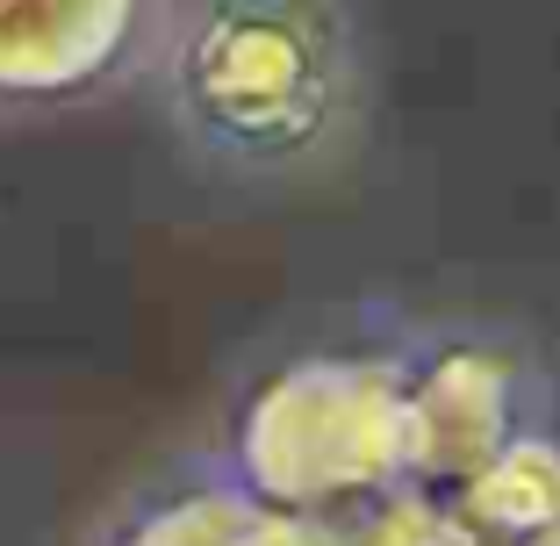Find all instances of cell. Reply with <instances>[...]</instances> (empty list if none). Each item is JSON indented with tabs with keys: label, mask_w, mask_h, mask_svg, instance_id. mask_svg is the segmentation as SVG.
<instances>
[{
	"label": "cell",
	"mask_w": 560,
	"mask_h": 546,
	"mask_svg": "<svg viewBox=\"0 0 560 546\" xmlns=\"http://www.w3.org/2000/svg\"><path fill=\"white\" fill-rule=\"evenodd\" d=\"M122 546H310V539L266 511L231 503V497H180V503H165V511L137 518Z\"/></svg>",
	"instance_id": "3"
},
{
	"label": "cell",
	"mask_w": 560,
	"mask_h": 546,
	"mask_svg": "<svg viewBox=\"0 0 560 546\" xmlns=\"http://www.w3.org/2000/svg\"><path fill=\"white\" fill-rule=\"evenodd\" d=\"M159 0H0V116L94 101L144 58Z\"/></svg>",
	"instance_id": "2"
},
{
	"label": "cell",
	"mask_w": 560,
	"mask_h": 546,
	"mask_svg": "<svg viewBox=\"0 0 560 546\" xmlns=\"http://www.w3.org/2000/svg\"><path fill=\"white\" fill-rule=\"evenodd\" d=\"M165 108L215 166H288L346 116L330 0H201L165 50Z\"/></svg>",
	"instance_id": "1"
}]
</instances>
